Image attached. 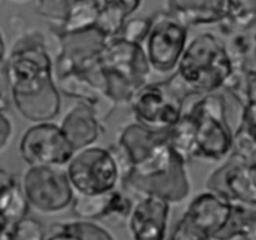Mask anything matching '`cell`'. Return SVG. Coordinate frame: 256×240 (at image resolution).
<instances>
[{
	"instance_id": "6da1fadb",
	"label": "cell",
	"mask_w": 256,
	"mask_h": 240,
	"mask_svg": "<svg viewBox=\"0 0 256 240\" xmlns=\"http://www.w3.org/2000/svg\"><path fill=\"white\" fill-rule=\"evenodd\" d=\"M117 143L131 162V172L122 184L128 191L138 196L157 195L170 204L187 199L191 184L186 162L172 148L167 131H152L134 122L123 128Z\"/></svg>"
},
{
	"instance_id": "7a4b0ae2",
	"label": "cell",
	"mask_w": 256,
	"mask_h": 240,
	"mask_svg": "<svg viewBox=\"0 0 256 240\" xmlns=\"http://www.w3.org/2000/svg\"><path fill=\"white\" fill-rule=\"evenodd\" d=\"M14 106L30 122L52 121L60 112L54 63L39 32L22 34L4 63Z\"/></svg>"
},
{
	"instance_id": "3957f363",
	"label": "cell",
	"mask_w": 256,
	"mask_h": 240,
	"mask_svg": "<svg viewBox=\"0 0 256 240\" xmlns=\"http://www.w3.org/2000/svg\"><path fill=\"white\" fill-rule=\"evenodd\" d=\"M234 72L226 44L212 33H201L187 43L167 82L186 101L218 92Z\"/></svg>"
},
{
	"instance_id": "277c9868",
	"label": "cell",
	"mask_w": 256,
	"mask_h": 240,
	"mask_svg": "<svg viewBox=\"0 0 256 240\" xmlns=\"http://www.w3.org/2000/svg\"><path fill=\"white\" fill-rule=\"evenodd\" d=\"M104 93L118 106H130L134 93L150 82L151 67L142 44L120 36L106 39L100 52Z\"/></svg>"
},
{
	"instance_id": "5b68a950",
	"label": "cell",
	"mask_w": 256,
	"mask_h": 240,
	"mask_svg": "<svg viewBox=\"0 0 256 240\" xmlns=\"http://www.w3.org/2000/svg\"><path fill=\"white\" fill-rule=\"evenodd\" d=\"M187 111L196 121L195 160L224 161L234 148V131L228 125L225 97L218 92L201 96Z\"/></svg>"
},
{
	"instance_id": "8992f818",
	"label": "cell",
	"mask_w": 256,
	"mask_h": 240,
	"mask_svg": "<svg viewBox=\"0 0 256 240\" xmlns=\"http://www.w3.org/2000/svg\"><path fill=\"white\" fill-rule=\"evenodd\" d=\"M235 205V202L211 190L201 192L190 202L186 211L174 225L170 239H218L232 219Z\"/></svg>"
},
{
	"instance_id": "52a82bcc",
	"label": "cell",
	"mask_w": 256,
	"mask_h": 240,
	"mask_svg": "<svg viewBox=\"0 0 256 240\" xmlns=\"http://www.w3.org/2000/svg\"><path fill=\"white\" fill-rule=\"evenodd\" d=\"M20 185L29 206L46 215L66 211L72 206L76 195L63 166H29L24 171Z\"/></svg>"
},
{
	"instance_id": "ba28073f",
	"label": "cell",
	"mask_w": 256,
	"mask_h": 240,
	"mask_svg": "<svg viewBox=\"0 0 256 240\" xmlns=\"http://www.w3.org/2000/svg\"><path fill=\"white\" fill-rule=\"evenodd\" d=\"M66 171L74 194H100L120 185L118 165L110 148L92 145L76 151Z\"/></svg>"
},
{
	"instance_id": "9c48e42d",
	"label": "cell",
	"mask_w": 256,
	"mask_h": 240,
	"mask_svg": "<svg viewBox=\"0 0 256 240\" xmlns=\"http://www.w3.org/2000/svg\"><path fill=\"white\" fill-rule=\"evenodd\" d=\"M188 43V27L168 12H157L151 18L150 31L142 47L152 71L174 73Z\"/></svg>"
},
{
	"instance_id": "30bf717a",
	"label": "cell",
	"mask_w": 256,
	"mask_h": 240,
	"mask_svg": "<svg viewBox=\"0 0 256 240\" xmlns=\"http://www.w3.org/2000/svg\"><path fill=\"white\" fill-rule=\"evenodd\" d=\"M130 108L134 121L152 131H168L184 111L182 100L167 81L148 82L134 95Z\"/></svg>"
},
{
	"instance_id": "8fae6325",
	"label": "cell",
	"mask_w": 256,
	"mask_h": 240,
	"mask_svg": "<svg viewBox=\"0 0 256 240\" xmlns=\"http://www.w3.org/2000/svg\"><path fill=\"white\" fill-rule=\"evenodd\" d=\"M205 185L235 204L256 205V150L248 156L231 152Z\"/></svg>"
},
{
	"instance_id": "7c38bea8",
	"label": "cell",
	"mask_w": 256,
	"mask_h": 240,
	"mask_svg": "<svg viewBox=\"0 0 256 240\" xmlns=\"http://www.w3.org/2000/svg\"><path fill=\"white\" fill-rule=\"evenodd\" d=\"M74 152L60 126L52 121L32 125L24 131L19 142V153L28 166L50 165L64 167Z\"/></svg>"
},
{
	"instance_id": "4fadbf2b",
	"label": "cell",
	"mask_w": 256,
	"mask_h": 240,
	"mask_svg": "<svg viewBox=\"0 0 256 240\" xmlns=\"http://www.w3.org/2000/svg\"><path fill=\"white\" fill-rule=\"evenodd\" d=\"M170 202L157 195H142L128 215V231L134 240L166 239Z\"/></svg>"
},
{
	"instance_id": "5bb4252c",
	"label": "cell",
	"mask_w": 256,
	"mask_h": 240,
	"mask_svg": "<svg viewBox=\"0 0 256 240\" xmlns=\"http://www.w3.org/2000/svg\"><path fill=\"white\" fill-rule=\"evenodd\" d=\"M132 206L134 201L131 197L118 190V187L100 194H76L72 202L73 212L80 219L88 220L110 216L127 219Z\"/></svg>"
},
{
	"instance_id": "9a60e30c",
	"label": "cell",
	"mask_w": 256,
	"mask_h": 240,
	"mask_svg": "<svg viewBox=\"0 0 256 240\" xmlns=\"http://www.w3.org/2000/svg\"><path fill=\"white\" fill-rule=\"evenodd\" d=\"M232 0H166V12L186 27L220 24L228 18Z\"/></svg>"
},
{
	"instance_id": "2e32d148",
	"label": "cell",
	"mask_w": 256,
	"mask_h": 240,
	"mask_svg": "<svg viewBox=\"0 0 256 240\" xmlns=\"http://www.w3.org/2000/svg\"><path fill=\"white\" fill-rule=\"evenodd\" d=\"M59 126L74 151L92 146L104 131L97 113L80 101L68 111Z\"/></svg>"
},
{
	"instance_id": "e0dca14e",
	"label": "cell",
	"mask_w": 256,
	"mask_h": 240,
	"mask_svg": "<svg viewBox=\"0 0 256 240\" xmlns=\"http://www.w3.org/2000/svg\"><path fill=\"white\" fill-rule=\"evenodd\" d=\"M241 106L242 112L234 132L232 151L248 156L256 150V69H246Z\"/></svg>"
},
{
	"instance_id": "ac0fdd59",
	"label": "cell",
	"mask_w": 256,
	"mask_h": 240,
	"mask_svg": "<svg viewBox=\"0 0 256 240\" xmlns=\"http://www.w3.org/2000/svg\"><path fill=\"white\" fill-rule=\"evenodd\" d=\"M98 8L96 29L106 38L120 36L128 18L141 8L144 0H94Z\"/></svg>"
},
{
	"instance_id": "d6986e66",
	"label": "cell",
	"mask_w": 256,
	"mask_h": 240,
	"mask_svg": "<svg viewBox=\"0 0 256 240\" xmlns=\"http://www.w3.org/2000/svg\"><path fill=\"white\" fill-rule=\"evenodd\" d=\"M112 240L110 230L93 220L80 219L72 221H56L46 231V240Z\"/></svg>"
},
{
	"instance_id": "ffe728a7",
	"label": "cell",
	"mask_w": 256,
	"mask_h": 240,
	"mask_svg": "<svg viewBox=\"0 0 256 240\" xmlns=\"http://www.w3.org/2000/svg\"><path fill=\"white\" fill-rule=\"evenodd\" d=\"M98 19V8L94 0H74L70 7V14L56 34L76 33L92 29Z\"/></svg>"
},
{
	"instance_id": "44dd1931",
	"label": "cell",
	"mask_w": 256,
	"mask_h": 240,
	"mask_svg": "<svg viewBox=\"0 0 256 240\" xmlns=\"http://www.w3.org/2000/svg\"><path fill=\"white\" fill-rule=\"evenodd\" d=\"M29 207L20 182H14L0 192V219H3L9 226L26 217Z\"/></svg>"
},
{
	"instance_id": "7402d4cb",
	"label": "cell",
	"mask_w": 256,
	"mask_h": 240,
	"mask_svg": "<svg viewBox=\"0 0 256 240\" xmlns=\"http://www.w3.org/2000/svg\"><path fill=\"white\" fill-rule=\"evenodd\" d=\"M256 24V2L254 0H232L228 18L218 24L225 34L245 32Z\"/></svg>"
},
{
	"instance_id": "603a6c76",
	"label": "cell",
	"mask_w": 256,
	"mask_h": 240,
	"mask_svg": "<svg viewBox=\"0 0 256 240\" xmlns=\"http://www.w3.org/2000/svg\"><path fill=\"white\" fill-rule=\"evenodd\" d=\"M218 240H256V212L248 215L245 209L235 205L232 219Z\"/></svg>"
},
{
	"instance_id": "cb8c5ba5",
	"label": "cell",
	"mask_w": 256,
	"mask_h": 240,
	"mask_svg": "<svg viewBox=\"0 0 256 240\" xmlns=\"http://www.w3.org/2000/svg\"><path fill=\"white\" fill-rule=\"evenodd\" d=\"M74 0H36V13L54 26L58 32L70 14Z\"/></svg>"
},
{
	"instance_id": "d4e9b609",
	"label": "cell",
	"mask_w": 256,
	"mask_h": 240,
	"mask_svg": "<svg viewBox=\"0 0 256 240\" xmlns=\"http://www.w3.org/2000/svg\"><path fill=\"white\" fill-rule=\"evenodd\" d=\"M6 240H46V230L36 219L26 216L8 227Z\"/></svg>"
},
{
	"instance_id": "484cf974",
	"label": "cell",
	"mask_w": 256,
	"mask_h": 240,
	"mask_svg": "<svg viewBox=\"0 0 256 240\" xmlns=\"http://www.w3.org/2000/svg\"><path fill=\"white\" fill-rule=\"evenodd\" d=\"M151 26V18H134L126 22L120 36L134 43H144Z\"/></svg>"
},
{
	"instance_id": "4316f807",
	"label": "cell",
	"mask_w": 256,
	"mask_h": 240,
	"mask_svg": "<svg viewBox=\"0 0 256 240\" xmlns=\"http://www.w3.org/2000/svg\"><path fill=\"white\" fill-rule=\"evenodd\" d=\"M13 138V123L6 115V111H0V153L8 148Z\"/></svg>"
},
{
	"instance_id": "83f0119b",
	"label": "cell",
	"mask_w": 256,
	"mask_h": 240,
	"mask_svg": "<svg viewBox=\"0 0 256 240\" xmlns=\"http://www.w3.org/2000/svg\"><path fill=\"white\" fill-rule=\"evenodd\" d=\"M14 182H16V180L10 172L0 169V192L6 190L8 186H10V185H13Z\"/></svg>"
},
{
	"instance_id": "f1b7e54d",
	"label": "cell",
	"mask_w": 256,
	"mask_h": 240,
	"mask_svg": "<svg viewBox=\"0 0 256 240\" xmlns=\"http://www.w3.org/2000/svg\"><path fill=\"white\" fill-rule=\"evenodd\" d=\"M6 61V46L4 42L3 34L0 33V68L4 66Z\"/></svg>"
},
{
	"instance_id": "f546056e",
	"label": "cell",
	"mask_w": 256,
	"mask_h": 240,
	"mask_svg": "<svg viewBox=\"0 0 256 240\" xmlns=\"http://www.w3.org/2000/svg\"><path fill=\"white\" fill-rule=\"evenodd\" d=\"M8 227L9 225L3 219H0V240H6V234L8 231Z\"/></svg>"
},
{
	"instance_id": "4dcf8cb0",
	"label": "cell",
	"mask_w": 256,
	"mask_h": 240,
	"mask_svg": "<svg viewBox=\"0 0 256 240\" xmlns=\"http://www.w3.org/2000/svg\"><path fill=\"white\" fill-rule=\"evenodd\" d=\"M8 108V101L0 93V111H6Z\"/></svg>"
},
{
	"instance_id": "1f68e13d",
	"label": "cell",
	"mask_w": 256,
	"mask_h": 240,
	"mask_svg": "<svg viewBox=\"0 0 256 240\" xmlns=\"http://www.w3.org/2000/svg\"><path fill=\"white\" fill-rule=\"evenodd\" d=\"M254 53H255V59H256V46H255V49H254Z\"/></svg>"
},
{
	"instance_id": "d6a6232c",
	"label": "cell",
	"mask_w": 256,
	"mask_h": 240,
	"mask_svg": "<svg viewBox=\"0 0 256 240\" xmlns=\"http://www.w3.org/2000/svg\"><path fill=\"white\" fill-rule=\"evenodd\" d=\"M16 2H24V0H16Z\"/></svg>"
},
{
	"instance_id": "836d02e7",
	"label": "cell",
	"mask_w": 256,
	"mask_h": 240,
	"mask_svg": "<svg viewBox=\"0 0 256 240\" xmlns=\"http://www.w3.org/2000/svg\"><path fill=\"white\" fill-rule=\"evenodd\" d=\"M255 2H256V0H255Z\"/></svg>"
}]
</instances>
